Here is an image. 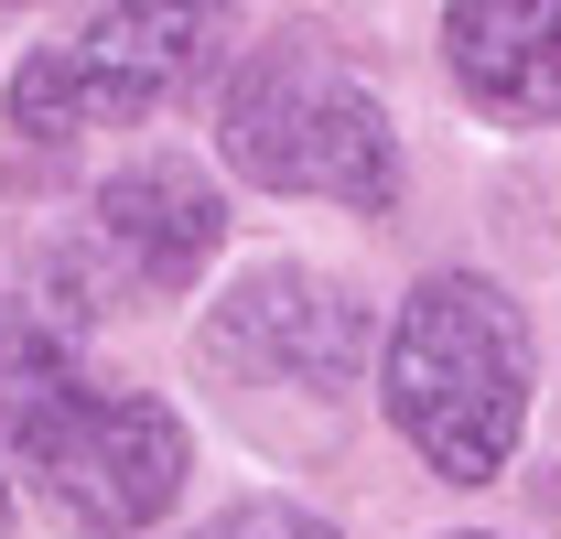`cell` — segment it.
<instances>
[{
  "instance_id": "cell-4",
  "label": "cell",
  "mask_w": 561,
  "mask_h": 539,
  "mask_svg": "<svg viewBox=\"0 0 561 539\" xmlns=\"http://www.w3.org/2000/svg\"><path fill=\"white\" fill-rule=\"evenodd\" d=\"M22 465H33V485L55 496V518L76 539H130L184 496L195 443L151 389H98L87 378V389H66L55 410L22 421Z\"/></svg>"
},
{
  "instance_id": "cell-2",
  "label": "cell",
  "mask_w": 561,
  "mask_h": 539,
  "mask_svg": "<svg viewBox=\"0 0 561 539\" xmlns=\"http://www.w3.org/2000/svg\"><path fill=\"white\" fill-rule=\"evenodd\" d=\"M216 140H227V162L260 195H324L346 216H389L400 205V130L346 76V55L324 33H271L227 76Z\"/></svg>"
},
{
  "instance_id": "cell-9",
  "label": "cell",
  "mask_w": 561,
  "mask_h": 539,
  "mask_svg": "<svg viewBox=\"0 0 561 539\" xmlns=\"http://www.w3.org/2000/svg\"><path fill=\"white\" fill-rule=\"evenodd\" d=\"M195 539H346V529L313 518V507H291V496H238V507H216Z\"/></svg>"
},
{
  "instance_id": "cell-6",
  "label": "cell",
  "mask_w": 561,
  "mask_h": 539,
  "mask_svg": "<svg viewBox=\"0 0 561 539\" xmlns=\"http://www.w3.org/2000/svg\"><path fill=\"white\" fill-rule=\"evenodd\" d=\"M108 280L76 249H44L22 280H0V421L22 432L33 410H55L66 389H87V324H98Z\"/></svg>"
},
{
  "instance_id": "cell-7",
  "label": "cell",
  "mask_w": 561,
  "mask_h": 539,
  "mask_svg": "<svg viewBox=\"0 0 561 539\" xmlns=\"http://www.w3.org/2000/svg\"><path fill=\"white\" fill-rule=\"evenodd\" d=\"M216 238H227V195L173 151L108 173V195H98V260H119L130 291H184L216 260Z\"/></svg>"
},
{
  "instance_id": "cell-11",
  "label": "cell",
  "mask_w": 561,
  "mask_h": 539,
  "mask_svg": "<svg viewBox=\"0 0 561 539\" xmlns=\"http://www.w3.org/2000/svg\"><path fill=\"white\" fill-rule=\"evenodd\" d=\"M465 539H486V529H465Z\"/></svg>"
},
{
  "instance_id": "cell-3",
  "label": "cell",
  "mask_w": 561,
  "mask_h": 539,
  "mask_svg": "<svg viewBox=\"0 0 561 539\" xmlns=\"http://www.w3.org/2000/svg\"><path fill=\"white\" fill-rule=\"evenodd\" d=\"M227 55V11L216 0H108L76 44H44L11 76V140L33 151H66L76 130H119L151 119L173 87Z\"/></svg>"
},
{
  "instance_id": "cell-5",
  "label": "cell",
  "mask_w": 561,
  "mask_h": 539,
  "mask_svg": "<svg viewBox=\"0 0 561 539\" xmlns=\"http://www.w3.org/2000/svg\"><path fill=\"white\" fill-rule=\"evenodd\" d=\"M206 367L216 378H238V389H302V400H335L356 367H367V313H356L346 291L324 280V270H249L227 302L206 313Z\"/></svg>"
},
{
  "instance_id": "cell-10",
  "label": "cell",
  "mask_w": 561,
  "mask_h": 539,
  "mask_svg": "<svg viewBox=\"0 0 561 539\" xmlns=\"http://www.w3.org/2000/svg\"><path fill=\"white\" fill-rule=\"evenodd\" d=\"M0 529H11V465H0Z\"/></svg>"
},
{
  "instance_id": "cell-1",
  "label": "cell",
  "mask_w": 561,
  "mask_h": 539,
  "mask_svg": "<svg viewBox=\"0 0 561 539\" xmlns=\"http://www.w3.org/2000/svg\"><path fill=\"white\" fill-rule=\"evenodd\" d=\"M378 400L443 485L507 474L518 432H529V324H518V302L486 270H432L389 324Z\"/></svg>"
},
{
  "instance_id": "cell-8",
  "label": "cell",
  "mask_w": 561,
  "mask_h": 539,
  "mask_svg": "<svg viewBox=\"0 0 561 539\" xmlns=\"http://www.w3.org/2000/svg\"><path fill=\"white\" fill-rule=\"evenodd\" d=\"M443 66L507 130L561 119V0H454L443 11Z\"/></svg>"
}]
</instances>
